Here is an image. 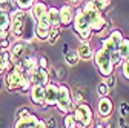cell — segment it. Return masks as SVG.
<instances>
[{
    "label": "cell",
    "mask_w": 129,
    "mask_h": 128,
    "mask_svg": "<svg viewBox=\"0 0 129 128\" xmlns=\"http://www.w3.org/2000/svg\"><path fill=\"white\" fill-rule=\"evenodd\" d=\"M60 36H61V28L60 26H52L51 31H49V34H48V42H49L51 45H54V43H57Z\"/></svg>",
    "instance_id": "obj_23"
},
{
    "label": "cell",
    "mask_w": 129,
    "mask_h": 128,
    "mask_svg": "<svg viewBox=\"0 0 129 128\" xmlns=\"http://www.w3.org/2000/svg\"><path fill=\"white\" fill-rule=\"evenodd\" d=\"M78 2H80V0H66V3H68V5H71V6H72V5H77Z\"/></svg>",
    "instance_id": "obj_39"
},
{
    "label": "cell",
    "mask_w": 129,
    "mask_h": 128,
    "mask_svg": "<svg viewBox=\"0 0 129 128\" xmlns=\"http://www.w3.org/2000/svg\"><path fill=\"white\" fill-rule=\"evenodd\" d=\"M28 108H20V110H17V113H15V119H19V117H22L23 114H26L28 113Z\"/></svg>",
    "instance_id": "obj_36"
},
{
    "label": "cell",
    "mask_w": 129,
    "mask_h": 128,
    "mask_svg": "<svg viewBox=\"0 0 129 128\" xmlns=\"http://www.w3.org/2000/svg\"><path fill=\"white\" fill-rule=\"evenodd\" d=\"M77 54H78L80 60H91L94 57V50H92V45L89 43V40H80V45L77 48Z\"/></svg>",
    "instance_id": "obj_17"
},
{
    "label": "cell",
    "mask_w": 129,
    "mask_h": 128,
    "mask_svg": "<svg viewBox=\"0 0 129 128\" xmlns=\"http://www.w3.org/2000/svg\"><path fill=\"white\" fill-rule=\"evenodd\" d=\"M29 97H31V102L34 103V105L45 106V87H40V85H31Z\"/></svg>",
    "instance_id": "obj_15"
},
{
    "label": "cell",
    "mask_w": 129,
    "mask_h": 128,
    "mask_svg": "<svg viewBox=\"0 0 129 128\" xmlns=\"http://www.w3.org/2000/svg\"><path fill=\"white\" fill-rule=\"evenodd\" d=\"M82 11H83L85 17H86V20H88V23H89V26L92 29V33H102V31L106 28V23H108L106 17L92 2L86 0Z\"/></svg>",
    "instance_id": "obj_1"
},
{
    "label": "cell",
    "mask_w": 129,
    "mask_h": 128,
    "mask_svg": "<svg viewBox=\"0 0 129 128\" xmlns=\"http://www.w3.org/2000/svg\"><path fill=\"white\" fill-rule=\"evenodd\" d=\"M37 59H39V68H43V70L49 68V62L45 56H37Z\"/></svg>",
    "instance_id": "obj_32"
},
{
    "label": "cell",
    "mask_w": 129,
    "mask_h": 128,
    "mask_svg": "<svg viewBox=\"0 0 129 128\" xmlns=\"http://www.w3.org/2000/svg\"><path fill=\"white\" fill-rule=\"evenodd\" d=\"M72 114H74V117H75V120H77V123L80 126H86V128L92 126V123H94V113H92V108L86 102L75 103L74 110H72Z\"/></svg>",
    "instance_id": "obj_5"
},
{
    "label": "cell",
    "mask_w": 129,
    "mask_h": 128,
    "mask_svg": "<svg viewBox=\"0 0 129 128\" xmlns=\"http://www.w3.org/2000/svg\"><path fill=\"white\" fill-rule=\"evenodd\" d=\"M118 128H129V125H123V126H118Z\"/></svg>",
    "instance_id": "obj_41"
},
{
    "label": "cell",
    "mask_w": 129,
    "mask_h": 128,
    "mask_svg": "<svg viewBox=\"0 0 129 128\" xmlns=\"http://www.w3.org/2000/svg\"><path fill=\"white\" fill-rule=\"evenodd\" d=\"M45 122H46V128H57V120L54 117H49V119L45 120Z\"/></svg>",
    "instance_id": "obj_35"
},
{
    "label": "cell",
    "mask_w": 129,
    "mask_h": 128,
    "mask_svg": "<svg viewBox=\"0 0 129 128\" xmlns=\"http://www.w3.org/2000/svg\"><path fill=\"white\" fill-rule=\"evenodd\" d=\"M127 114H129V103L127 102H121L120 103V116L126 117Z\"/></svg>",
    "instance_id": "obj_33"
},
{
    "label": "cell",
    "mask_w": 129,
    "mask_h": 128,
    "mask_svg": "<svg viewBox=\"0 0 129 128\" xmlns=\"http://www.w3.org/2000/svg\"><path fill=\"white\" fill-rule=\"evenodd\" d=\"M74 100H72V91L68 85L64 83H58V99H57V110L60 114H68V113H72L74 110Z\"/></svg>",
    "instance_id": "obj_2"
},
{
    "label": "cell",
    "mask_w": 129,
    "mask_h": 128,
    "mask_svg": "<svg viewBox=\"0 0 129 128\" xmlns=\"http://www.w3.org/2000/svg\"><path fill=\"white\" fill-rule=\"evenodd\" d=\"M11 19H9V12L0 11V29L2 31H9Z\"/></svg>",
    "instance_id": "obj_24"
},
{
    "label": "cell",
    "mask_w": 129,
    "mask_h": 128,
    "mask_svg": "<svg viewBox=\"0 0 129 128\" xmlns=\"http://www.w3.org/2000/svg\"><path fill=\"white\" fill-rule=\"evenodd\" d=\"M80 62V57L77 54V50H68V46H64V63L72 68V67H77Z\"/></svg>",
    "instance_id": "obj_19"
},
{
    "label": "cell",
    "mask_w": 129,
    "mask_h": 128,
    "mask_svg": "<svg viewBox=\"0 0 129 128\" xmlns=\"http://www.w3.org/2000/svg\"><path fill=\"white\" fill-rule=\"evenodd\" d=\"M26 53H28L26 43L23 40H17L14 45H11V48H9V60H11V63L14 65L15 62L22 60L26 56Z\"/></svg>",
    "instance_id": "obj_10"
},
{
    "label": "cell",
    "mask_w": 129,
    "mask_h": 128,
    "mask_svg": "<svg viewBox=\"0 0 129 128\" xmlns=\"http://www.w3.org/2000/svg\"><path fill=\"white\" fill-rule=\"evenodd\" d=\"M123 125H126V120L123 116H118V126H123Z\"/></svg>",
    "instance_id": "obj_38"
},
{
    "label": "cell",
    "mask_w": 129,
    "mask_h": 128,
    "mask_svg": "<svg viewBox=\"0 0 129 128\" xmlns=\"http://www.w3.org/2000/svg\"><path fill=\"white\" fill-rule=\"evenodd\" d=\"M39 120V116L28 111L26 114H23L22 117L15 119V123H14V128H34L36 122Z\"/></svg>",
    "instance_id": "obj_14"
},
{
    "label": "cell",
    "mask_w": 129,
    "mask_h": 128,
    "mask_svg": "<svg viewBox=\"0 0 129 128\" xmlns=\"http://www.w3.org/2000/svg\"><path fill=\"white\" fill-rule=\"evenodd\" d=\"M74 15H75V9L74 6L64 3L58 8V17H60V28H68L69 25H72L74 22Z\"/></svg>",
    "instance_id": "obj_9"
},
{
    "label": "cell",
    "mask_w": 129,
    "mask_h": 128,
    "mask_svg": "<svg viewBox=\"0 0 129 128\" xmlns=\"http://www.w3.org/2000/svg\"><path fill=\"white\" fill-rule=\"evenodd\" d=\"M22 62H23V67H25V76L26 77L39 68V59L34 53H26V56L22 59Z\"/></svg>",
    "instance_id": "obj_16"
},
{
    "label": "cell",
    "mask_w": 129,
    "mask_h": 128,
    "mask_svg": "<svg viewBox=\"0 0 129 128\" xmlns=\"http://www.w3.org/2000/svg\"><path fill=\"white\" fill-rule=\"evenodd\" d=\"M121 74L126 80H129V57L121 62Z\"/></svg>",
    "instance_id": "obj_30"
},
{
    "label": "cell",
    "mask_w": 129,
    "mask_h": 128,
    "mask_svg": "<svg viewBox=\"0 0 129 128\" xmlns=\"http://www.w3.org/2000/svg\"><path fill=\"white\" fill-rule=\"evenodd\" d=\"M3 76H5V87L9 91H20L22 85L26 80V76L19 73V71H15V70H11V71L5 73Z\"/></svg>",
    "instance_id": "obj_7"
},
{
    "label": "cell",
    "mask_w": 129,
    "mask_h": 128,
    "mask_svg": "<svg viewBox=\"0 0 129 128\" xmlns=\"http://www.w3.org/2000/svg\"><path fill=\"white\" fill-rule=\"evenodd\" d=\"M52 25L49 22V19H48V14H43L42 17H39L36 20V26H34V34L39 40L45 42L48 40V34H49V31H51Z\"/></svg>",
    "instance_id": "obj_8"
},
{
    "label": "cell",
    "mask_w": 129,
    "mask_h": 128,
    "mask_svg": "<svg viewBox=\"0 0 129 128\" xmlns=\"http://www.w3.org/2000/svg\"><path fill=\"white\" fill-rule=\"evenodd\" d=\"M112 113H114V102L109 97H100L97 103V114L102 119H109Z\"/></svg>",
    "instance_id": "obj_11"
},
{
    "label": "cell",
    "mask_w": 129,
    "mask_h": 128,
    "mask_svg": "<svg viewBox=\"0 0 129 128\" xmlns=\"http://www.w3.org/2000/svg\"><path fill=\"white\" fill-rule=\"evenodd\" d=\"M48 19H49L52 26H60V17H58V8L55 6H48Z\"/></svg>",
    "instance_id": "obj_20"
},
{
    "label": "cell",
    "mask_w": 129,
    "mask_h": 128,
    "mask_svg": "<svg viewBox=\"0 0 129 128\" xmlns=\"http://www.w3.org/2000/svg\"><path fill=\"white\" fill-rule=\"evenodd\" d=\"M103 82H105L109 88H114V87H115V77H114V76H108V77L103 79Z\"/></svg>",
    "instance_id": "obj_34"
},
{
    "label": "cell",
    "mask_w": 129,
    "mask_h": 128,
    "mask_svg": "<svg viewBox=\"0 0 129 128\" xmlns=\"http://www.w3.org/2000/svg\"><path fill=\"white\" fill-rule=\"evenodd\" d=\"M94 62H95L97 70H99L102 77L112 76V73H114V67H112V62H111V56L106 51H103L102 48H99V50L94 53Z\"/></svg>",
    "instance_id": "obj_6"
},
{
    "label": "cell",
    "mask_w": 129,
    "mask_h": 128,
    "mask_svg": "<svg viewBox=\"0 0 129 128\" xmlns=\"http://www.w3.org/2000/svg\"><path fill=\"white\" fill-rule=\"evenodd\" d=\"M9 19H11V25H9V33L15 37L22 40V36H23V31H25V26H26V11H22V9H12L9 12Z\"/></svg>",
    "instance_id": "obj_3"
},
{
    "label": "cell",
    "mask_w": 129,
    "mask_h": 128,
    "mask_svg": "<svg viewBox=\"0 0 129 128\" xmlns=\"http://www.w3.org/2000/svg\"><path fill=\"white\" fill-rule=\"evenodd\" d=\"M46 11H48V3L43 2V0H36L34 5H32L31 9H29V15H31V19L36 22L39 17H42L43 14H46Z\"/></svg>",
    "instance_id": "obj_18"
},
{
    "label": "cell",
    "mask_w": 129,
    "mask_h": 128,
    "mask_svg": "<svg viewBox=\"0 0 129 128\" xmlns=\"http://www.w3.org/2000/svg\"><path fill=\"white\" fill-rule=\"evenodd\" d=\"M34 128H46V122H45L43 119H39V120L36 122V125H34Z\"/></svg>",
    "instance_id": "obj_37"
},
{
    "label": "cell",
    "mask_w": 129,
    "mask_h": 128,
    "mask_svg": "<svg viewBox=\"0 0 129 128\" xmlns=\"http://www.w3.org/2000/svg\"><path fill=\"white\" fill-rule=\"evenodd\" d=\"M100 48H102L103 51H106L108 54H112V53H115V51H117V48H118V46H117L114 42H112L109 37H106V39L102 40V46H100Z\"/></svg>",
    "instance_id": "obj_22"
},
{
    "label": "cell",
    "mask_w": 129,
    "mask_h": 128,
    "mask_svg": "<svg viewBox=\"0 0 129 128\" xmlns=\"http://www.w3.org/2000/svg\"><path fill=\"white\" fill-rule=\"evenodd\" d=\"M63 126L64 128H77L78 126V123H77V120H75L72 113H68V114L63 116Z\"/></svg>",
    "instance_id": "obj_25"
},
{
    "label": "cell",
    "mask_w": 129,
    "mask_h": 128,
    "mask_svg": "<svg viewBox=\"0 0 129 128\" xmlns=\"http://www.w3.org/2000/svg\"><path fill=\"white\" fill-rule=\"evenodd\" d=\"M89 2H92V3H94L97 8H99L100 11L109 8V5H111V0H89Z\"/></svg>",
    "instance_id": "obj_29"
},
{
    "label": "cell",
    "mask_w": 129,
    "mask_h": 128,
    "mask_svg": "<svg viewBox=\"0 0 129 128\" xmlns=\"http://www.w3.org/2000/svg\"><path fill=\"white\" fill-rule=\"evenodd\" d=\"M72 26H74V31L75 34L80 37V40H89L92 37V29L85 17V14L82 11V8H77L75 9V15H74V22H72Z\"/></svg>",
    "instance_id": "obj_4"
},
{
    "label": "cell",
    "mask_w": 129,
    "mask_h": 128,
    "mask_svg": "<svg viewBox=\"0 0 129 128\" xmlns=\"http://www.w3.org/2000/svg\"><path fill=\"white\" fill-rule=\"evenodd\" d=\"M111 56V62H112V67H117V65H121V62H123V59H121V56L118 54V51H115V53H112V54H109Z\"/></svg>",
    "instance_id": "obj_31"
},
{
    "label": "cell",
    "mask_w": 129,
    "mask_h": 128,
    "mask_svg": "<svg viewBox=\"0 0 129 128\" xmlns=\"http://www.w3.org/2000/svg\"><path fill=\"white\" fill-rule=\"evenodd\" d=\"M97 93H99V96L100 97H109V93H111V88L102 80L100 83H99V87H97Z\"/></svg>",
    "instance_id": "obj_28"
},
{
    "label": "cell",
    "mask_w": 129,
    "mask_h": 128,
    "mask_svg": "<svg viewBox=\"0 0 129 128\" xmlns=\"http://www.w3.org/2000/svg\"><path fill=\"white\" fill-rule=\"evenodd\" d=\"M94 128H106V126H105V125H95Z\"/></svg>",
    "instance_id": "obj_40"
},
{
    "label": "cell",
    "mask_w": 129,
    "mask_h": 128,
    "mask_svg": "<svg viewBox=\"0 0 129 128\" xmlns=\"http://www.w3.org/2000/svg\"><path fill=\"white\" fill-rule=\"evenodd\" d=\"M58 99V83L49 82L45 87V108L46 106H55Z\"/></svg>",
    "instance_id": "obj_12"
},
{
    "label": "cell",
    "mask_w": 129,
    "mask_h": 128,
    "mask_svg": "<svg viewBox=\"0 0 129 128\" xmlns=\"http://www.w3.org/2000/svg\"><path fill=\"white\" fill-rule=\"evenodd\" d=\"M117 51H118V54L121 56L123 60L129 57V39L127 37H123V40L120 42V45L117 48Z\"/></svg>",
    "instance_id": "obj_21"
},
{
    "label": "cell",
    "mask_w": 129,
    "mask_h": 128,
    "mask_svg": "<svg viewBox=\"0 0 129 128\" xmlns=\"http://www.w3.org/2000/svg\"><path fill=\"white\" fill-rule=\"evenodd\" d=\"M15 2V8L17 9H22V11H29L31 6L34 5L36 0H14Z\"/></svg>",
    "instance_id": "obj_26"
},
{
    "label": "cell",
    "mask_w": 129,
    "mask_h": 128,
    "mask_svg": "<svg viewBox=\"0 0 129 128\" xmlns=\"http://www.w3.org/2000/svg\"><path fill=\"white\" fill-rule=\"evenodd\" d=\"M108 37H109L112 42H114V43L118 46V45H120V42L123 40V37H124V36H123V33H121V29H112V31H111V34H109Z\"/></svg>",
    "instance_id": "obj_27"
},
{
    "label": "cell",
    "mask_w": 129,
    "mask_h": 128,
    "mask_svg": "<svg viewBox=\"0 0 129 128\" xmlns=\"http://www.w3.org/2000/svg\"><path fill=\"white\" fill-rule=\"evenodd\" d=\"M77 128H86V126H80V125H78V126H77Z\"/></svg>",
    "instance_id": "obj_42"
},
{
    "label": "cell",
    "mask_w": 129,
    "mask_h": 128,
    "mask_svg": "<svg viewBox=\"0 0 129 128\" xmlns=\"http://www.w3.org/2000/svg\"><path fill=\"white\" fill-rule=\"evenodd\" d=\"M28 79L31 80L32 85H40V87H46L51 82L49 73H48V70H43V68H37L32 74L28 76Z\"/></svg>",
    "instance_id": "obj_13"
}]
</instances>
